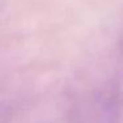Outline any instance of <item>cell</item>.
<instances>
[{
	"instance_id": "3",
	"label": "cell",
	"mask_w": 123,
	"mask_h": 123,
	"mask_svg": "<svg viewBox=\"0 0 123 123\" xmlns=\"http://www.w3.org/2000/svg\"><path fill=\"white\" fill-rule=\"evenodd\" d=\"M117 65L120 75H123V33L120 36L119 41H118V46H117Z\"/></svg>"
},
{
	"instance_id": "4",
	"label": "cell",
	"mask_w": 123,
	"mask_h": 123,
	"mask_svg": "<svg viewBox=\"0 0 123 123\" xmlns=\"http://www.w3.org/2000/svg\"><path fill=\"white\" fill-rule=\"evenodd\" d=\"M4 1H6V0H0V11H1L3 7H4Z\"/></svg>"
},
{
	"instance_id": "1",
	"label": "cell",
	"mask_w": 123,
	"mask_h": 123,
	"mask_svg": "<svg viewBox=\"0 0 123 123\" xmlns=\"http://www.w3.org/2000/svg\"><path fill=\"white\" fill-rule=\"evenodd\" d=\"M120 111V91L118 86L109 85L81 101L74 112V123H117Z\"/></svg>"
},
{
	"instance_id": "2",
	"label": "cell",
	"mask_w": 123,
	"mask_h": 123,
	"mask_svg": "<svg viewBox=\"0 0 123 123\" xmlns=\"http://www.w3.org/2000/svg\"><path fill=\"white\" fill-rule=\"evenodd\" d=\"M12 118V107L8 103L0 102V123H9Z\"/></svg>"
}]
</instances>
